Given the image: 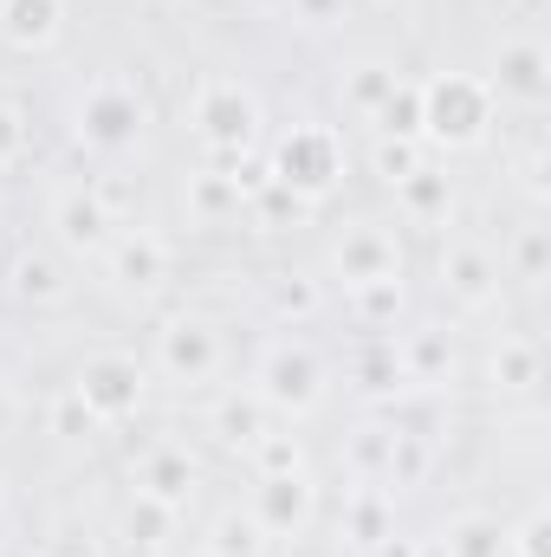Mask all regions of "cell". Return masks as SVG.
Listing matches in <instances>:
<instances>
[{
  "label": "cell",
  "mask_w": 551,
  "mask_h": 557,
  "mask_svg": "<svg viewBox=\"0 0 551 557\" xmlns=\"http://www.w3.org/2000/svg\"><path fill=\"white\" fill-rule=\"evenodd\" d=\"M421 131L434 143H480L487 131V85L480 78H434L421 91Z\"/></svg>",
  "instance_id": "1"
},
{
  "label": "cell",
  "mask_w": 551,
  "mask_h": 557,
  "mask_svg": "<svg viewBox=\"0 0 551 557\" xmlns=\"http://www.w3.org/2000/svg\"><path fill=\"white\" fill-rule=\"evenodd\" d=\"M254 124H260V104H254V91H241L234 78H208V85L195 91V131H201V143H215V149H247V143H254Z\"/></svg>",
  "instance_id": "2"
},
{
  "label": "cell",
  "mask_w": 551,
  "mask_h": 557,
  "mask_svg": "<svg viewBox=\"0 0 551 557\" xmlns=\"http://www.w3.org/2000/svg\"><path fill=\"white\" fill-rule=\"evenodd\" d=\"M72 396L85 403V416H91V421L137 416V403H143V363H137V357H91V363L78 370V389H72Z\"/></svg>",
  "instance_id": "3"
},
{
  "label": "cell",
  "mask_w": 551,
  "mask_h": 557,
  "mask_svg": "<svg viewBox=\"0 0 551 557\" xmlns=\"http://www.w3.org/2000/svg\"><path fill=\"white\" fill-rule=\"evenodd\" d=\"M137 131H143L137 91H124V85H91V91H85V104H78V137L91 143V149H131Z\"/></svg>",
  "instance_id": "4"
},
{
  "label": "cell",
  "mask_w": 551,
  "mask_h": 557,
  "mask_svg": "<svg viewBox=\"0 0 551 557\" xmlns=\"http://www.w3.org/2000/svg\"><path fill=\"white\" fill-rule=\"evenodd\" d=\"M273 175H279V188H292V195H325L338 182V143L325 131H292L273 156Z\"/></svg>",
  "instance_id": "5"
},
{
  "label": "cell",
  "mask_w": 551,
  "mask_h": 557,
  "mask_svg": "<svg viewBox=\"0 0 551 557\" xmlns=\"http://www.w3.org/2000/svg\"><path fill=\"white\" fill-rule=\"evenodd\" d=\"M156 363H162V376H175V383H208L215 363H221V337H215L201 318H175V324L162 331V344H156Z\"/></svg>",
  "instance_id": "6"
},
{
  "label": "cell",
  "mask_w": 551,
  "mask_h": 557,
  "mask_svg": "<svg viewBox=\"0 0 551 557\" xmlns=\"http://www.w3.org/2000/svg\"><path fill=\"white\" fill-rule=\"evenodd\" d=\"M396 273H403V253H396V240H390L383 227H351V234L338 240V278H344L351 292L390 285Z\"/></svg>",
  "instance_id": "7"
},
{
  "label": "cell",
  "mask_w": 551,
  "mask_h": 557,
  "mask_svg": "<svg viewBox=\"0 0 551 557\" xmlns=\"http://www.w3.org/2000/svg\"><path fill=\"white\" fill-rule=\"evenodd\" d=\"M318 383L325 376H318L311 350H273L267 370H260V403H273V409H311Z\"/></svg>",
  "instance_id": "8"
},
{
  "label": "cell",
  "mask_w": 551,
  "mask_h": 557,
  "mask_svg": "<svg viewBox=\"0 0 551 557\" xmlns=\"http://www.w3.org/2000/svg\"><path fill=\"white\" fill-rule=\"evenodd\" d=\"M52 221H59V240H65L72 253H105V247L118 240V234H111V214H105V201H98V195H85V188L59 195Z\"/></svg>",
  "instance_id": "9"
},
{
  "label": "cell",
  "mask_w": 551,
  "mask_h": 557,
  "mask_svg": "<svg viewBox=\"0 0 551 557\" xmlns=\"http://www.w3.org/2000/svg\"><path fill=\"white\" fill-rule=\"evenodd\" d=\"M305 519H311V486H305L298 473H273V480L260 486L254 525H260V532H298Z\"/></svg>",
  "instance_id": "10"
},
{
  "label": "cell",
  "mask_w": 551,
  "mask_h": 557,
  "mask_svg": "<svg viewBox=\"0 0 551 557\" xmlns=\"http://www.w3.org/2000/svg\"><path fill=\"white\" fill-rule=\"evenodd\" d=\"M105 253H111V273L124 278V285H156V278L169 273V247L156 234H124Z\"/></svg>",
  "instance_id": "11"
},
{
  "label": "cell",
  "mask_w": 551,
  "mask_h": 557,
  "mask_svg": "<svg viewBox=\"0 0 551 557\" xmlns=\"http://www.w3.org/2000/svg\"><path fill=\"white\" fill-rule=\"evenodd\" d=\"M59 20H65L59 0H7L0 7V26H7L13 46H52L59 39Z\"/></svg>",
  "instance_id": "12"
},
{
  "label": "cell",
  "mask_w": 551,
  "mask_h": 557,
  "mask_svg": "<svg viewBox=\"0 0 551 557\" xmlns=\"http://www.w3.org/2000/svg\"><path fill=\"white\" fill-rule=\"evenodd\" d=\"M143 499H156V506H182L188 499V486H195V467H188V454H175V447H156L149 460H143Z\"/></svg>",
  "instance_id": "13"
},
{
  "label": "cell",
  "mask_w": 551,
  "mask_h": 557,
  "mask_svg": "<svg viewBox=\"0 0 551 557\" xmlns=\"http://www.w3.org/2000/svg\"><path fill=\"white\" fill-rule=\"evenodd\" d=\"M500 85L539 98V91H546V52H539V46H513V52L500 59Z\"/></svg>",
  "instance_id": "14"
},
{
  "label": "cell",
  "mask_w": 551,
  "mask_h": 557,
  "mask_svg": "<svg viewBox=\"0 0 551 557\" xmlns=\"http://www.w3.org/2000/svg\"><path fill=\"white\" fill-rule=\"evenodd\" d=\"M13 292H20V298H59L65 278H59V267H52L46 253H20V260H13Z\"/></svg>",
  "instance_id": "15"
},
{
  "label": "cell",
  "mask_w": 551,
  "mask_h": 557,
  "mask_svg": "<svg viewBox=\"0 0 551 557\" xmlns=\"http://www.w3.org/2000/svg\"><path fill=\"white\" fill-rule=\"evenodd\" d=\"M500 552H506V539H500L493 519H461L448 532V557H500Z\"/></svg>",
  "instance_id": "16"
},
{
  "label": "cell",
  "mask_w": 551,
  "mask_h": 557,
  "mask_svg": "<svg viewBox=\"0 0 551 557\" xmlns=\"http://www.w3.org/2000/svg\"><path fill=\"white\" fill-rule=\"evenodd\" d=\"M448 285H454L467 305H487V298H493V267H487L480 253H454V260H448Z\"/></svg>",
  "instance_id": "17"
},
{
  "label": "cell",
  "mask_w": 551,
  "mask_h": 557,
  "mask_svg": "<svg viewBox=\"0 0 551 557\" xmlns=\"http://www.w3.org/2000/svg\"><path fill=\"white\" fill-rule=\"evenodd\" d=\"M377 124H383L390 137H415V131H421V91H415V85H396V91L377 104Z\"/></svg>",
  "instance_id": "18"
},
{
  "label": "cell",
  "mask_w": 551,
  "mask_h": 557,
  "mask_svg": "<svg viewBox=\"0 0 551 557\" xmlns=\"http://www.w3.org/2000/svg\"><path fill=\"white\" fill-rule=\"evenodd\" d=\"M221 441H234V447L267 441V428H260V403H228V409H221Z\"/></svg>",
  "instance_id": "19"
},
{
  "label": "cell",
  "mask_w": 551,
  "mask_h": 557,
  "mask_svg": "<svg viewBox=\"0 0 551 557\" xmlns=\"http://www.w3.org/2000/svg\"><path fill=\"white\" fill-rule=\"evenodd\" d=\"M254 552H260V525L228 512V519L215 525V557H254Z\"/></svg>",
  "instance_id": "20"
},
{
  "label": "cell",
  "mask_w": 551,
  "mask_h": 557,
  "mask_svg": "<svg viewBox=\"0 0 551 557\" xmlns=\"http://www.w3.org/2000/svg\"><path fill=\"white\" fill-rule=\"evenodd\" d=\"M390 91H396V72H377V65H370L364 78H351V104H357V111H370V117H377V104H383Z\"/></svg>",
  "instance_id": "21"
},
{
  "label": "cell",
  "mask_w": 551,
  "mask_h": 557,
  "mask_svg": "<svg viewBox=\"0 0 551 557\" xmlns=\"http://www.w3.org/2000/svg\"><path fill=\"white\" fill-rule=\"evenodd\" d=\"M20 143H26L20 111H13V104H0V162H13V156H20Z\"/></svg>",
  "instance_id": "22"
},
{
  "label": "cell",
  "mask_w": 551,
  "mask_h": 557,
  "mask_svg": "<svg viewBox=\"0 0 551 557\" xmlns=\"http://www.w3.org/2000/svg\"><path fill=\"white\" fill-rule=\"evenodd\" d=\"M338 7H344V0H292V13H298L305 26H325V20H338Z\"/></svg>",
  "instance_id": "23"
},
{
  "label": "cell",
  "mask_w": 551,
  "mask_h": 557,
  "mask_svg": "<svg viewBox=\"0 0 551 557\" xmlns=\"http://www.w3.org/2000/svg\"><path fill=\"white\" fill-rule=\"evenodd\" d=\"M260 454H267L273 473H298V447H285V441H260Z\"/></svg>",
  "instance_id": "24"
},
{
  "label": "cell",
  "mask_w": 551,
  "mask_h": 557,
  "mask_svg": "<svg viewBox=\"0 0 551 557\" xmlns=\"http://www.w3.org/2000/svg\"><path fill=\"white\" fill-rule=\"evenodd\" d=\"M357 532H364V545H377V532H383V512H377V499H364V506H357Z\"/></svg>",
  "instance_id": "25"
},
{
  "label": "cell",
  "mask_w": 551,
  "mask_h": 557,
  "mask_svg": "<svg viewBox=\"0 0 551 557\" xmlns=\"http://www.w3.org/2000/svg\"><path fill=\"white\" fill-rule=\"evenodd\" d=\"M519 552H526V557H546V519H532V525L519 532Z\"/></svg>",
  "instance_id": "26"
}]
</instances>
